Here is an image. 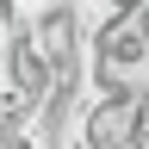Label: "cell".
<instances>
[{
  "mask_svg": "<svg viewBox=\"0 0 149 149\" xmlns=\"http://www.w3.org/2000/svg\"><path fill=\"white\" fill-rule=\"evenodd\" d=\"M137 100H143V93H93L87 112H81V143L87 149H130Z\"/></svg>",
  "mask_w": 149,
  "mask_h": 149,
  "instance_id": "1",
  "label": "cell"
},
{
  "mask_svg": "<svg viewBox=\"0 0 149 149\" xmlns=\"http://www.w3.org/2000/svg\"><path fill=\"white\" fill-rule=\"evenodd\" d=\"M130 149H149V87L137 100V130H130Z\"/></svg>",
  "mask_w": 149,
  "mask_h": 149,
  "instance_id": "2",
  "label": "cell"
},
{
  "mask_svg": "<svg viewBox=\"0 0 149 149\" xmlns=\"http://www.w3.org/2000/svg\"><path fill=\"white\" fill-rule=\"evenodd\" d=\"M6 19H13V0H0V25H6Z\"/></svg>",
  "mask_w": 149,
  "mask_h": 149,
  "instance_id": "3",
  "label": "cell"
}]
</instances>
